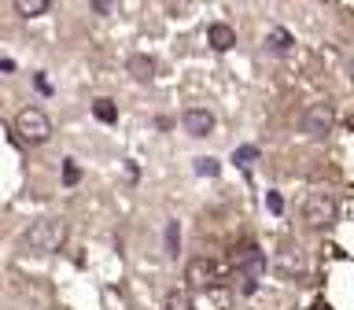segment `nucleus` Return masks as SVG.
Segmentation results:
<instances>
[{
  "label": "nucleus",
  "instance_id": "ddd939ff",
  "mask_svg": "<svg viewBox=\"0 0 354 310\" xmlns=\"http://www.w3.org/2000/svg\"><path fill=\"white\" fill-rule=\"evenodd\" d=\"M93 115L104 122V126H115L118 122V107H115V100H107V96H100L96 104H93Z\"/></svg>",
  "mask_w": 354,
  "mask_h": 310
},
{
  "label": "nucleus",
  "instance_id": "6e6552de",
  "mask_svg": "<svg viewBox=\"0 0 354 310\" xmlns=\"http://www.w3.org/2000/svg\"><path fill=\"white\" fill-rule=\"evenodd\" d=\"M207 44L218 52H229L232 44H236V30L229 26V22H210L207 26Z\"/></svg>",
  "mask_w": 354,
  "mask_h": 310
},
{
  "label": "nucleus",
  "instance_id": "39448f33",
  "mask_svg": "<svg viewBox=\"0 0 354 310\" xmlns=\"http://www.w3.org/2000/svg\"><path fill=\"white\" fill-rule=\"evenodd\" d=\"M332 122H336V115H332L328 104H310L306 115H303V133L306 137H325V133L332 129Z\"/></svg>",
  "mask_w": 354,
  "mask_h": 310
},
{
  "label": "nucleus",
  "instance_id": "b1692460",
  "mask_svg": "<svg viewBox=\"0 0 354 310\" xmlns=\"http://www.w3.org/2000/svg\"><path fill=\"white\" fill-rule=\"evenodd\" d=\"M347 71H351V78H354V55H351V63H347Z\"/></svg>",
  "mask_w": 354,
  "mask_h": 310
},
{
  "label": "nucleus",
  "instance_id": "f03ea898",
  "mask_svg": "<svg viewBox=\"0 0 354 310\" xmlns=\"http://www.w3.org/2000/svg\"><path fill=\"white\" fill-rule=\"evenodd\" d=\"M11 129H15V137L22 144H44L52 137V118L41 107H22L15 122H11Z\"/></svg>",
  "mask_w": 354,
  "mask_h": 310
},
{
  "label": "nucleus",
  "instance_id": "20e7f679",
  "mask_svg": "<svg viewBox=\"0 0 354 310\" xmlns=\"http://www.w3.org/2000/svg\"><path fill=\"white\" fill-rule=\"evenodd\" d=\"M262 270H266V255L254 248V244H248V248L236 255V273L243 277V292H254V288H259Z\"/></svg>",
  "mask_w": 354,
  "mask_h": 310
},
{
  "label": "nucleus",
  "instance_id": "0eeeda50",
  "mask_svg": "<svg viewBox=\"0 0 354 310\" xmlns=\"http://www.w3.org/2000/svg\"><path fill=\"white\" fill-rule=\"evenodd\" d=\"M214 277H218V266L210 259H192V262H188V270H185V281L192 288H210V284H214Z\"/></svg>",
  "mask_w": 354,
  "mask_h": 310
},
{
  "label": "nucleus",
  "instance_id": "9b49d317",
  "mask_svg": "<svg viewBox=\"0 0 354 310\" xmlns=\"http://www.w3.org/2000/svg\"><path fill=\"white\" fill-rule=\"evenodd\" d=\"M277 266H281L284 273H306V259H303V251H284V255H277Z\"/></svg>",
  "mask_w": 354,
  "mask_h": 310
},
{
  "label": "nucleus",
  "instance_id": "4468645a",
  "mask_svg": "<svg viewBox=\"0 0 354 310\" xmlns=\"http://www.w3.org/2000/svg\"><path fill=\"white\" fill-rule=\"evenodd\" d=\"M259 159V148H254V144H240L236 152H232V163L236 166H243V170H251V163Z\"/></svg>",
  "mask_w": 354,
  "mask_h": 310
},
{
  "label": "nucleus",
  "instance_id": "7ed1b4c3",
  "mask_svg": "<svg viewBox=\"0 0 354 310\" xmlns=\"http://www.w3.org/2000/svg\"><path fill=\"white\" fill-rule=\"evenodd\" d=\"M303 218L310 229H325L336 221V199H332L328 192H310L306 203H303Z\"/></svg>",
  "mask_w": 354,
  "mask_h": 310
},
{
  "label": "nucleus",
  "instance_id": "1a4fd4ad",
  "mask_svg": "<svg viewBox=\"0 0 354 310\" xmlns=\"http://www.w3.org/2000/svg\"><path fill=\"white\" fill-rule=\"evenodd\" d=\"M126 71L137 78V82H151V78H155V60H151V55H144V52H133L126 60Z\"/></svg>",
  "mask_w": 354,
  "mask_h": 310
},
{
  "label": "nucleus",
  "instance_id": "f257e3e1",
  "mask_svg": "<svg viewBox=\"0 0 354 310\" xmlns=\"http://www.w3.org/2000/svg\"><path fill=\"white\" fill-rule=\"evenodd\" d=\"M26 248L30 251H37V255H52V251H59L63 248V240H66V226L59 218H41V221H33V226L26 229Z\"/></svg>",
  "mask_w": 354,
  "mask_h": 310
},
{
  "label": "nucleus",
  "instance_id": "f3484780",
  "mask_svg": "<svg viewBox=\"0 0 354 310\" xmlns=\"http://www.w3.org/2000/svg\"><path fill=\"white\" fill-rule=\"evenodd\" d=\"M77 181H82V166H77L74 159H63V185L74 188Z\"/></svg>",
  "mask_w": 354,
  "mask_h": 310
},
{
  "label": "nucleus",
  "instance_id": "412c9836",
  "mask_svg": "<svg viewBox=\"0 0 354 310\" xmlns=\"http://www.w3.org/2000/svg\"><path fill=\"white\" fill-rule=\"evenodd\" d=\"M266 207H270L273 215H281V210H284V199H281V192H266Z\"/></svg>",
  "mask_w": 354,
  "mask_h": 310
},
{
  "label": "nucleus",
  "instance_id": "2eb2a0df",
  "mask_svg": "<svg viewBox=\"0 0 354 310\" xmlns=\"http://www.w3.org/2000/svg\"><path fill=\"white\" fill-rule=\"evenodd\" d=\"M181 251V226H177V221H166V255H174Z\"/></svg>",
  "mask_w": 354,
  "mask_h": 310
},
{
  "label": "nucleus",
  "instance_id": "6ab92c4d",
  "mask_svg": "<svg viewBox=\"0 0 354 310\" xmlns=\"http://www.w3.org/2000/svg\"><path fill=\"white\" fill-rule=\"evenodd\" d=\"M225 303H229V295L221 292V288H214V292H210V303H207V295H203L199 310H225Z\"/></svg>",
  "mask_w": 354,
  "mask_h": 310
},
{
  "label": "nucleus",
  "instance_id": "dca6fc26",
  "mask_svg": "<svg viewBox=\"0 0 354 310\" xmlns=\"http://www.w3.org/2000/svg\"><path fill=\"white\" fill-rule=\"evenodd\" d=\"M196 174L199 177H218L221 174V163L210 159V155H203V159H196Z\"/></svg>",
  "mask_w": 354,
  "mask_h": 310
},
{
  "label": "nucleus",
  "instance_id": "aec40b11",
  "mask_svg": "<svg viewBox=\"0 0 354 310\" xmlns=\"http://www.w3.org/2000/svg\"><path fill=\"white\" fill-rule=\"evenodd\" d=\"M88 4H93V11H96V15H111L118 0H88Z\"/></svg>",
  "mask_w": 354,
  "mask_h": 310
},
{
  "label": "nucleus",
  "instance_id": "a211bd4d",
  "mask_svg": "<svg viewBox=\"0 0 354 310\" xmlns=\"http://www.w3.org/2000/svg\"><path fill=\"white\" fill-rule=\"evenodd\" d=\"M166 310H192V295L188 292H170L166 295Z\"/></svg>",
  "mask_w": 354,
  "mask_h": 310
},
{
  "label": "nucleus",
  "instance_id": "423d86ee",
  "mask_svg": "<svg viewBox=\"0 0 354 310\" xmlns=\"http://www.w3.org/2000/svg\"><path fill=\"white\" fill-rule=\"evenodd\" d=\"M181 126L188 137H210V129H214V115H210L207 107H188L181 115Z\"/></svg>",
  "mask_w": 354,
  "mask_h": 310
},
{
  "label": "nucleus",
  "instance_id": "9d476101",
  "mask_svg": "<svg viewBox=\"0 0 354 310\" xmlns=\"http://www.w3.org/2000/svg\"><path fill=\"white\" fill-rule=\"evenodd\" d=\"M292 44H295V37L284 26H273L270 33H266V52H273V55H288Z\"/></svg>",
  "mask_w": 354,
  "mask_h": 310
},
{
  "label": "nucleus",
  "instance_id": "f8f14e48",
  "mask_svg": "<svg viewBox=\"0 0 354 310\" xmlns=\"http://www.w3.org/2000/svg\"><path fill=\"white\" fill-rule=\"evenodd\" d=\"M52 0H15V11L22 19H37V15H48Z\"/></svg>",
  "mask_w": 354,
  "mask_h": 310
},
{
  "label": "nucleus",
  "instance_id": "4be33fe9",
  "mask_svg": "<svg viewBox=\"0 0 354 310\" xmlns=\"http://www.w3.org/2000/svg\"><path fill=\"white\" fill-rule=\"evenodd\" d=\"M33 82H37V89H41V93H52V85H48V78H44V74H37Z\"/></svg>",
  "mask_w": 354,
  "mask_h": 310
},
{
  "label": "nucleus",
  "instance_id": "5701e85b",
  "mask_svg": "<svg viewBox=\"0 0 354 310\" xmlns=\"http://www.w3.org/2000/svg\"><path fill=\"white\" fill-rule=\"evenodd\" d=\"M0 71L11 74V71H15V60H8V55H4V60H0Z\"/></svg>",
  "mask_w": 354,
  "mask_h": 310
}]
</instances>
